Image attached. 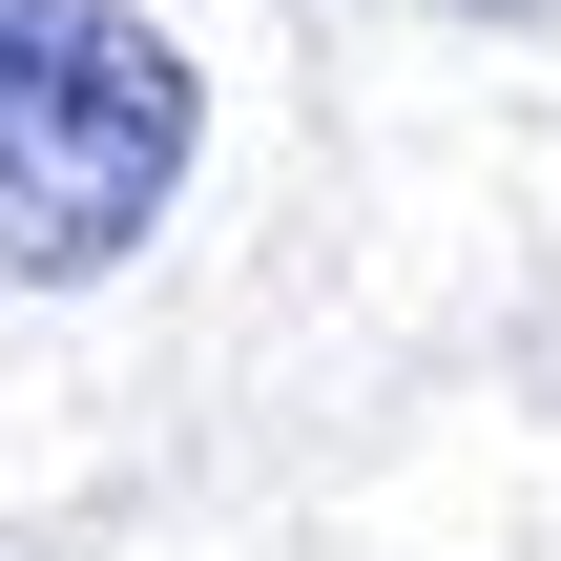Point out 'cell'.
<instances>
[{
	"instance_id": "cell-1",
	"label": "cell",
	"mask_w": 561,
	"mask_h": 561,
	"mask_svg": "<svg viewBox=\"0 0 561 561\" xmlns=\"http://www.w3.org/2000/svg\"><path fill=\"white\" fill-rule=\"evenodd\" d=\"M208 83L146 0H0V291H83L167 229Z\"/></svg>"
},
{
	"instance_id": "cell-2",
	"label": "cell",
	"mask_w": 561,
	"mask_h": 561,
	"mask_svg": "<svg viewBox=\"0 0 561 561\" xmlns=\"http://www.w3.org/2000/svg\"><path fill=\"white\" fill-rule=\"evenodd\" d=\"M437 21H561V0H437Z\"/></svg>"
}]
</instances>
